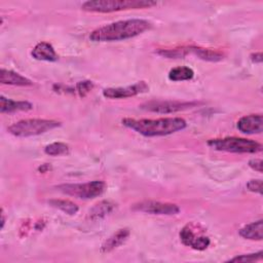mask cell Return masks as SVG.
<instances>
[{
  "instance_id": "cell-9",
  "label": "cell",
  "mask_w": 263,
  "mask_h": 263,
  "mask_svg": "<svg viewBox=\"0 0 263 263\" xmlns=\"http://www.w3.org/2000/svg\"><path fill=\"white\" fill-rule=\"evenodd\" d=\"M133 210L144 212L152 215H176L180 212V208L175 203L161 202L155 200H146L133 205Z\"/></svg>"
},
{
  "instance_id": "cell-7",
  "label": "cell",
  "mask_w": 263,
  "mask_h": 263,
  "mask_svg": "<svg viewBox=\"0 0 263 263\" xmlns=\"http://www.w3.org/2000/svg\"><path fill=\"white\" fill-rule=\"evenodd\" d=\"M198 105L197 102H179V101H150L140 106L141 109L156 113H173L190 109Z\"/></svg>"
},
{
  "instance_id": "cell-3",
  "label": "cell",
  "mask_w": 263,
  "mask_h": 263,
  "mask_svg": "<svg viewBox=\"0 0 263 263\" xmlns=\"http://www.w3.org/2000/svg\"><path fill=\"white\" fill-rule=\"evenodd\" d=\"M155 5H157V2L151 0H96L84 2L81 8L89 12L107 13L127 9L149 8Z\"/></svg>"
},
{
  "instance_id": "cell-28",
  "label": "cell",
  "mask_w": 263,
  "mask_h": 263,
  "mask_svg": "<svg viewBox=\"0 0 263 263\" xmlns=\"http://www.w3.org/2000/svg\"><path fill=\"white\" fill-rule=\"evenodd\" d=\"M4 223H5V218H4V213H3V210H2L1 211V228H3Z\"/></svg>"
},
{
  "instance_id": "cell-5",
  "label": "cell",
  "mask_w": 263,
  "mask_h": 263,
  "mask_svg": "<svg viewBox=\"0 0 263 263\" xmlns=\"http://www.w3.org/2000/svg\"><path fill=\"white\" fill-rule=\"evenodd\" d=\"M208 145L215 150L232 153H257L262 151V145L260 143L237 137L212 139L208 142Z\"/></svg>"
},
{
  "instance_id": "cell-4",
  "label": "cell",
  "mask_w": 263,
  "mask_h": 263,
  "mask_svg": "<svg viewBox=\"0 0 263 263\" xmlns=\"http://www.w3.org/2000/svg\"><path fill=\"white\" fill-rule=\"evenodd\" d=\"M59 126H61V122L57 120L31 118L20 120L8 126L7 129L11 135L15 137L27 138L47 133Z\"/></svg>"
},
{
  "instance_id": "cell-16",
  "label": "cell",
  "mask_w": 263,
  "mask_h": 263,
  "mask_svg": "<svg viewBox=\"0 0 263 263\" xmlns=\"http://www.w3.org/2000/svg\"><path fill=\"white\" fill-rule=\"evenodd\" d=\"M239 235L250 240H261L263 238V221L260 219L247 224L239 229Z\"/></svg>"
},
{
  "instance_id": "cell-6",
  "label": "cell",
  "mask_w": 263,
  "mask_h": 263,
  "mask_svg": "<svg viewBox=\"0 0 263 263\" xmlns=\"http://www.w3.org/2000/svg\"><path fill=\"white\" fill-rule=\"evenodd\" d=\"M58 190L77 198L92 199L104 193L106 190V183L103 181H91L86 183L76 184H62L59 185Z\"/></svg>"
},
{
  "instance_id": "cell-1",
  "label": "cell",
  "mask_w": 263,
  "mask_h": 263,
  "mask_svg": "<svg viewBox=\"0 0 263 263\" xmlns=\"http://www.w3.org/2000/svg\"><path fill=\"white\" fill-rule=\"evenodd\" d=\"M151 28V23L142 18L117 21L93 30L89 39L95 42L120 41L136 37Z\"/></svg>"
},
{
  "instance_id": "cell-12",
  "label": "cell",
  "mask_w": 263,
  "mask_h": 263,
  "mask_svg": "<svg viewBox=\"0 0 263 263\" xmlns=\"http://www.w3.org/2000/svg\"><path fill=\"white\" fill-rule=\"evenodd\" d=\"M130 231L128 228H121L114 232L111 236H109L101 246L102 253H109L116 248L120 247L129 236Z\"/></svg>"
},
{
  "instance_id": "cell-20",
  "label": "cell",
  "mask_w": 263,
  "mask_h": 263,
  "mask_svg": "<svg viewBox=\"0 0 263 263\" xmlns=\"http://www.w3.org/2000/svg\"><path fill=\"white\" fill-rule=\"evenodd\" d=\"M48 204H50L51 206L61 210L62 212H64L65 214L68 215H75L78 212V206L76 203H74L71 200L68 199H50L48 200Z\"/></svg>"
},
{
  "instance_id": "cell-18",
  "label": "cell",
  "mask_w": 263,
  "mask_h": 263,
  "mask_svg": "<svg viewBox=\"0 0 263 263\" xmlns=\"http://www.w3.org/2000/svg\"><path fill=\"white\" fill-rule=\"evenodd\" d=\"M193 76H194L193 70L185 66H179V67L173 68L168 72V79L172 81L190 80Z\"/></svg>"
},
{
  "instance_id": "cell-24",
  "label": "cell",
  "mask_w": 263,
  "mask_h": 263,
  "mask_svg": "<svg viewBox=\"0 0 263 263\" xmlns=\"http://www.w3.org/2000/svg\"><path fill=\"white\" fill-rule=\"evenodd\" d=\"M247 188L251 192L262 194V180H260V179L250 180L247 183Z\"/></svg>"
},
{
  "instance_id": "cell-10",
  "label": "cell",
  "mask_w": 263,
  "mask_h": 263,
  "mask_svg": "<svg viewBox=\"0 0 263 263\" xmlns=\"http://www.w3.org/2000/svg\"><path fill=\"white\" fill-rule=\"evenodd\" d=\"M149 86L145 81H139L125 87H109L103 90V96L107 99H125L146 92Z\"/></svg>"
},
{
  "instance_id": "cell-15",
  "label": "cell",
  "mask_w": 263,
  "mask_h": 263,
  "mask_svg": "<svg viewBox=\"0 0 263 263\" xmlns=\"http://www.w3.org/2000/svg\"><path fill=\"white\" fill-rule=\"evenodd\" d=\"M33 108V105L27 101H13L0 97V112L1 113H13L18 111H29Z\"/></svg>"
},
{
  "instance_id": "cell-22",
  "label": "cell",
  "mask_w": 263,
  "mask_h": 263,
  "mask_svg": "<svg viewBox=\"0 0 263 263\" xmlns=\"http://www.w3.org/2000/svg\"><path fill=\"white\" fill-rule=\"evenodd\" d=\"M263 252L259 251L258 253H253V254H247V255H240L233 257L228 260V262H254L262 259Z\"/></svg>"
},
{
  "instance_id": "cell-13",
  "label": "cell",
  "mask_w": 263,
  "mask_h": 263,
  "mask_svg": "<svg viewBox=\"0 0 263 263\" xmlns=\"http://www.w3.org/2000/svg\"><path fill=\"white\" fill-rule=\"evenodd\" d=\"M32 57L38 61L54 62L58 60V54L54 48L52 47L51 44L45 41L39 42L34 46L32 50Z\"/></svg>"
},
{
  "instance_id": "cell-27",
  "label": "cell",
  "mask_w": 263,
  "mask_h": 263,
  "mask_svg": "<svg viewBox=\"0 0 263 263\" xmlns=\"http://www.w3.org/2000/svg\"><path fill=\"white\" fill-rule=\"evenodd\" d=\"M48 168H49V166H48L47 164H42V165L39 167V171H41V173H45Z\"/></svg>"
},
{
  "instance_id": "cell-23",
  "label": "cell",
  "mask_w": 263,
  "mask_h": 263,
  "mask_svg": "<svg viewBox=\"0 0 263 263\" xmlns=\"http://www.w3.org/2000/svg\"><path fill=\"white\" fill-rule=\"evenodd\" d=\"M93 87V83L89 80H84V81H80L76 84V91L78 92L79 97L83 98L85 97Z\"/></svg>"
},
{
  "instance_id": "cell-11",
  "label": "cell",
  "mask_w": 263,
  "mask_h": 263,
  "mask_svg": "<svg viewBox=\"0 0 263 263\" xmlns=\"http://www.w3.org/2000/svg\"><path fill=\"white\" fill-rule=\"evenodd\" d=\"M239 132L248 135L261 134L263 132V117L261 114H250L242 116L237 121Z\"/></svg>"
},
{
  "instance_id": "cell-2",
  "label": "cell",
  "mask_w": 263,
  "mask_h": 263,
  "mask_svg": "<svg viewBox=\"0 0 263 263\" xmlns=\"http://www.w3.org/2000/svg\"><path fill=\"white\" fill-rule=\"evenodd\" d=\"M122 124L145 137H160L172 135L187 126L186 121L180 117H166L158 119L123 118Z\"/></svg>"
},
{
  "instance_id": "cell-14",
  "label": "cell",
  "mask_w": 263,
  "mask_h": 263,
  "mask_svg": "<svg viewBox=\"0 0 263 263\" xmlns=\"http://www.w3.org/2000/svg\"><path fill=\"white\" fill-rule=\"evenodd\" d=\"M0 82L2 84L15 85V86H30L33 85V82L27 77L13 72L11 70L1 69L0 72Z\"/></svg>"
},
{
  "instance_id": "cell-26",
  "label": "cell",
  "mask_w": 263,
  "mask_h": 263,
  "mask_svg": "<svg viewBox=\"0 0 263 263\" xmlns=\"http://www.w3.org/2000/svg\"><path fill=\"white\" fill-rule=\"evenodd\" d=\"M251 60L254 63H262V53L261 52H255L253 54H251Z\"/></svg>"
},
{
  "instance_id": "cell-8",
  "label": "cell",
  "mask_w": 263,
  "mask_h": 263,
  "mask_svg": "<svg viewBox=\"0 0 263 263\" xmlns=\"http://www.w3.org/2000/svg\"><path fill=\"white\" fill-rule=\"evenodd\" d=\"M196 225L190 223L185 225L180 231L181 241L196 251H203L210 246V238L201 233L195 232Z\"/></svg>"
},
{
  "instance_id": "cell-25",
  "label": "cell",
  "mask_w": 263,
  "mask_h": 263,
  "mask_svg": "<svg viewBox=\"0 0 263 263\" xmlns=\"http://www.w3.org/2000/svg\"><path fill=\"white\" fill-rule=\"evenodd\" d=\"M262 165H263L262 159L254 158V159H251V160L249 161V166H250L251 168H253L254 171L258 172V173H262Z\"/></svg>"
},
{
  "instance_id": "cell-21",
  "label": "cell",
  "mask_w": 263,
  "mask_h": 263,
  "mask_svg": "<svg viewBox=\"0 0 263 263\" xmlns=\"http://www.w3.org/2000/svg\"><path fill=\"white\" fill-rule=\"evenodd\" d=\"M44 152L50 156L64 155L69 152V146L62 142H54V143H51V144L45 146Z\"/></svg>"
},
{
  "instance_id": "cell-17",
  "label": "cell",
  "mask_w": 263,
  "mask_h": 263,
  "mask_svg": "<svg viewBox=\"0 0 263 263\" xmlns=\"http://www.w3.org/2000/svg\"><path fill=\"white\" fill-rule=\"evenodd\" d=\"M189 50L197 55L199 59L210 62H217L223 59V54L218 50H213L210 48H201V47H189Z\"/></svg>"
},
{
  "instance_id": "cell-19",
  "label": "cell",
  "mask_w": 263,
  "mask_h": 263,
  "mask_svg": "<svg viewBox=\"0 0 263 263\" xmlns=\"http://www.w3.org/2000/svg\"><path fill=\"white\" fill-rule=\"evenodd\" d=\"M114 208V204L110 201L103 200L99 203H97L90 211H89V218L91 220H98L101 218H104L109 213L112 212Z\"/></svg>"
}]
</instances>
